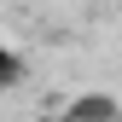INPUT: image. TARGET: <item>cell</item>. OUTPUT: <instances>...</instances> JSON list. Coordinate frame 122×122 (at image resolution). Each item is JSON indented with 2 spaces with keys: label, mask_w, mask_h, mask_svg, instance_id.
<instances>
[{
  "label": "cell",
  "mask_w": 122,
  "mask_h": 122,
  "mask_svg": "<svg viewBox=\"0 0 122 122\" xmlns=\"http://www.w3.org/2000/svg\"><path fill=\"white\" fill-rule=\"evenodd\" d=\"M116 116H122L116 93H76V99L64 105V116H58V122H116Z\"/></svg>",
  "instance_id": "obj_1"
},
{
  "label": "cell",
  "mask_w": 122,
  "mask_h": 122,
  "mask_svg": "<svg viewBox=\"0 0 122 122\" xmlns=\"http://www.w3.org/2000/svg\"><path fill=\"white\" fill-rule=\"evenodd\" d=\"M18 81H23V58L0 41V87H18Z\"/></svg>",
  "instance_id": "obj_2"
},
{
  "label": "cell",
  "mask_w": 122,
  "mask_h": 122,
  "mask_svg": "<svg viewBox=\"0 0 122 122\" xmlns=\"http://www.w3.org/2000/svg\"><path fill=\"white\" fill-rule=\"evenodd\" d=\"M116 122H122V116H116Z\"/></svg>",
  "instance_id": "obj_3"
}]
</instances>
